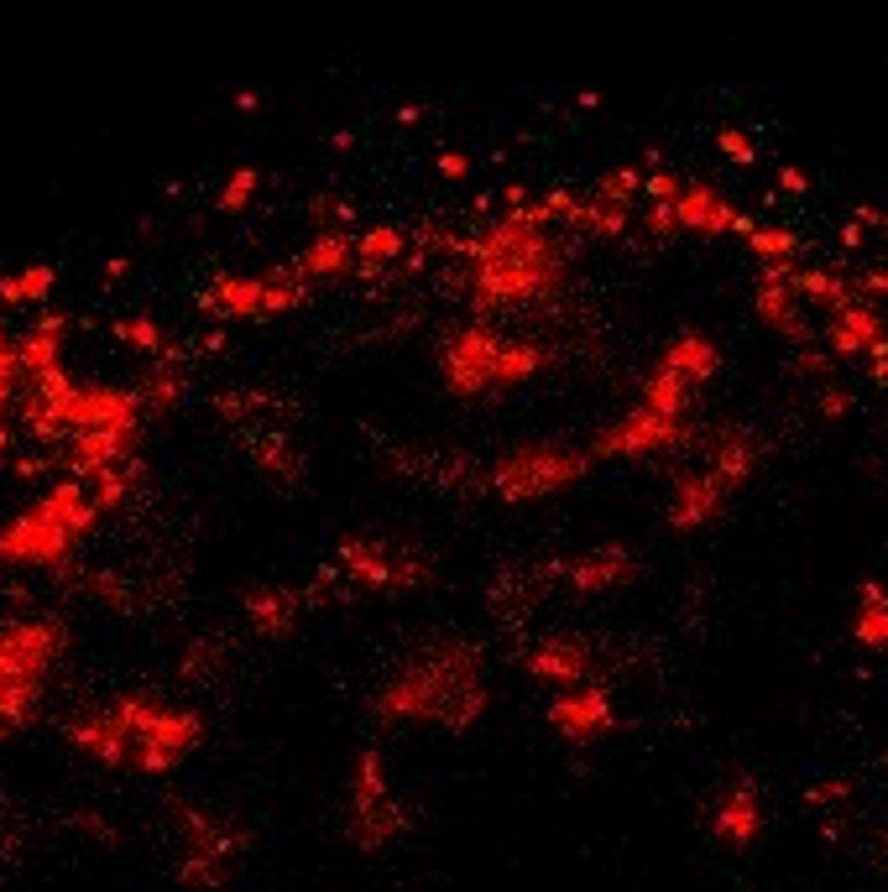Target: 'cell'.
Wrapping results in <instances>:
<instances>
[{
	"label": "cell",
	"mask_w": 888,
	"mask_h": 892,
	"mask_svg": "<svg viewBox=\"0 0 888 892\" xmlns=\"http://www.w3.org/2000/svg\"><path fill=\"white\" fill-rule=\"evenodd\" d=\"M851 642L863 653L884 657L888 653V584L884 580H863L857 584V605H851Z\"/></svg>",
	"instance_id": "d6a6232c"
},
{
	"label": "cell",
	"mask_w": 888,
	"mask_h": 892,
	"mask_svg": "<svg viewBox=\"0 0 888 892\" xmlns=\"http://www.w3.org/2000/svg\"><path fill=\"white\" fill-rule=\"evenodd\" d=\"M407 251H413V240H407L403 225H371L355 236V267H392Z\"/></svg>",
	"instance_id": "74e56055"
},
{
	"label": "cell",
	"mask_w": 888,
	"mask_h": 892,
	"mask_svg": "<svg viewBox=\"0 0 888 892\" xmlns=\"http://www.w3.org/2000/svg\"><path fill=\"white\" fill-rule=\"evenodd\" d=\"M63 747L79 763H94L126 778H173L204 747L209 720L199 705L173 699L163 689H115L105 699H84L58 720Z\"/></svg>",
	"instance_id": "7a4b0ae2"
},
{
	"label": "cell",
	"mask_w": 888,
	"mask_h": 892,
	"mask_svg": "<svg viewBox=\"0 0 888 892\" xmlns=\"http://www.w3.org/2000/svg\"><path fill=\"white\" fill-rule=\"evenodd\" d=\"M303 215H309V230H351L355 204L345 194H314Z\"/></svg>",
	"instance_id": "b9f144b4"
},
{
	"label": "cell",
	"mask_w": 888,
	"mask_h": 892,
	"mask_svg": "<svg viewBox=\"0 0 888 892\" xmlns=\"http://www.w3.org/2000/svg\"><path fill=\"white\" fill-rule=\"evenodd\" d=\"M851 219H857V225H868V230H884V236H888V209H878V204H868V199L851 204Z\"/></svg>",
	"instance_id": "9f6ffc18"
},
{
	"label": "cell",
	"mask_w": 888,
	"mask_h": 892,
	"mask_svg": "<svg viewBox=\"0 0 888 892\" xmlns=\"http://www.w3.org/2000/svg\"><path fill=\"white\" fill-rule=\"evenodd\" d=\"M6 851H11V836H6V830H0V857H6Z\"/></svg>",
	"instance_id": "be15d7a7"
},
{
	"label": "cell",
	"mask_w": 888,
	"mask_h": 892,
	"mask_svg": "<svg viewBox=\"0 0 888 892\" xmlns=\"http://www.w3.org/2000/svg\"><path fill=\"white\" fill-rule=\"evenodd\" d=\"M330 569L355 601H407L440 584V559L407 532L355 528L340 532L330 548Z\"/></svg>",
	"instance_id": "52a82bcc"
},
{
	"label": "cell",
	"mask_w": 888,
	"mask_h": 892,
	"mask_svg": "<svg viewBox=\"0 0 888 892\" xmlns=\"http://www.w3.org/2000/svg\"><path fill=\"white\" fill-rule=\"evenodd\" d=\"M596 455L591 444H570V438H523L507 444L486 459V491L497 507H534L549 496L575 491L591 475Z\"/></svg>",
	"instance_id": "9c48e42d"
},
{
	"label": "cell",
	"mask_w": 888,
	"mask_h": 892,
	"mask_svg": "<svg viewBox=\"0 0 888 892\" xmlns=\"http://www.w3.org/2000/svg\"><path fill=\"white\" fill-rule=\"evenodd\" d=\"M309 616H314V595H309V584L261 580V584H246L241 590V626L257 642L298 637Z\"/></svg>",
	"instance_id": "ffe728a7"
},
{
	"label": "cell",
	"mask_w": 888,
	"mask_h": 892,
	"mask_svg": "<svg viewBox=\"0 0 888 892\" xmlns=\"http://www.w3.org/2000/svg\"><path fill=\"white\" fill-rule=\"evenodd\" d=\"M716 152L732 167H758V136H747L742 126H716Z\"/></svg>",
	"instance_id": "f6af8a7d"
},
{
	"label": "cell",
	"mask_w": 888,
	"mask_h": 892,
	"mask_svg": "<svg viewBox=\"0 0 888 892\" xmlns=\"http://www.w3.org/2000/svg\"><path fill=\"white\" fill-rule=\"evenodd\" d=\"M424 121V105H397V126H419Z\"/></svg>",
	"instance_id": "91938a15"
},
{
	"label": "cell",
	"mask_w": 888,
	"mask_h": 892,
	"mask_svg": "<svg viewBox=\"0 0 888 892\" xmlns=\"http://www.w3.org/2000/svg\"><path fill=\"white\" fill-rule=\"evenodd\" d=\"M413 803L397 794L392 763L382 747H361L345 767V794H340V836L361 857H382L413 836Z\"/></svg>",
	"instance_id": "ba28073f"
},
{
	"label": "cell",
	"mask_w": 888,
	"mask_h": 892,
	"mask_svg": "<svg viewBox=\"0 0 888 892\" xmlns=\"http://www.w3.org/2000/svg\"><path fill=\"white\" fill-rule=\"evenodd\" d=\"M884 334H888L884 309L868 303V298H857V303H847L841 313H826V324H820V345L832 350L836 361H863Z\"/></svg>",
	"instance_id": "484cf974"
},
{
	"label": "cell",
	"mask_w": 888,
	"mask_h": 892,
	"mask_svg": "<svg viewBox=\"0 0 888 892\" xmlns=\"http://www.w3.org/2000/svg\"><path fill=\"white\" fill-rule=\"evenodd\" d=\"M884 267H888V236H884Z\"/></svg>",
	"instance_id": "e7e4bbea"
},
{
	"label": "cell",
	"mask_w": 888,
	"mask_h": 892,
	"mask_svg": "<svg viewBox=\"0 0 888 892\" xmlns=\"http://www.w3.org/2000/svg\"><path fill=\"white\" fill-rule=\"evenodd\" d=\"M575 240L559 230H538L523 215H497L492 225H471L465 267L471 292L465 313L476 319H549L570 309L575 292Z\"/></svg>",
	"instance_id": "3957f363"
},
{
	"label": "cell",
	"mask_w": 888,
	"mask_h": 892,
	"mask_svg": "<svg viewBox=\"0 0 888 892\" xmlns=\"http://www.w3.org/2000/svg\"><path fill=\"white\" fill-rule=\"evenodd\" d=\"M167 820V846L173 861L167 872L184 892H225L241 872L246 851H251V824L236 809H215L204 799H184L173 794L163 803Z\"/></svg>",
	"instance_id": "8992f818"
},
{
	"label": "cell",
	"mask_w": 888,
	"mask_h": 892,
	"mask_svg": "<svg viewBox=\"0 0 888 892\" xmlns=\"http://www.w3.org/2000/svg\"><path fill=\"white\" fill-rule=\"evenodd\" d=\"M330 146H334V152H351V146H355V136H351V131H334V136H330Z\"/></svg>",
	"instance_id": "6125c7cd"
},
{
	"label": "cell",
	"mask_w": 888,
	"mask_h": 892,
	"mask_svg": "<svg viewBox=\"0 0 888 892\" xmlns=\"http://www.w3.org/2000/svg\"><path fill=\"white\" fill-rule=\"evenodd\" d=\"M638 230H643L648 240H659V246L674 240V236H685V230H680V215H674V204H643V209H638Z\"/></svg>",
	"instance_id": "7dc6e473"
},
{
	"label": "cell",
	"mask_w": 888,
	"mask_h": 892,
	"mask_svg": "<svg viewBox=\"0 0 888 892\" xmlns=\"http://www.w3.org/2000/svg\"><path fill=\"white\" fill-rule=\"evenodd\" d=\"M836 240H841L847 251H863V240H868V225H857V219H841V225H836Z\"/></svg>",
	"instance_id": "6f0895ef"
},
{
	"label": "cell",
	"mask_w": 888,
	"mask_h": 892,
	"mask_svg": "<svg viewBox=\"0 0 888 892\" xmlns=\"http://www.w3.org/2000/svg\"><path fill=\"white\" fill-rule=\"evenodd\" d=\"M69 830L84 836V840H94V846H115V840H121V830H115L100 809H74V815H69Z\"/></svg>",
	"instance_id": "681fc988"
},
{
	"label": "cell",
	"mask_w": 888,
	"mask_h": 892,
	"mask_svg": "<svg viewBox=\"0 0 888 892\" xmlns=\"http://www.w3.org/2000/svg\"><path fill=\"white\" fill-rule=\"evenodd\" d=\"M173 340H178V334H167L152 313H126V319H115V345L131 350V355H142V361L173 350Z\"/></svg>",
	"instance_id": "8d00e7d4"
},
{
	"label": "cell",
	"mask_w": 888,
	"mask_h": 892,
	"mask_svg": "<svg viewBox=\"0 0 888 892\" xmlns=\"http://www.w3.org/2000/svg\"><path fill=\"white\" fill-rule=\"evenodd\" d=\"M492 711V657L476 637L428 632L392 657L366 689V715L392 730L465 736Z\"/></svg>",
	"instance_id": "6da1fadb"
},
{
	"label": "cell",
	"mask_w": 888,
	"mask_h": 892,
	"mask_svg": "<svg viewBox=\"0 0 888 892\" xmlns=\"http://www.w3.org/2000/svg\"><path fill=\"white\" fill-rule=\"evenodd\" d=\"M528 199H534V194H528L523 183H507V188H502V194H497L502 215H518V209H523V204H528Z\"/></svg>",
	"instance_id": "680465c9"
},
{
	"label": "cell",
	"mask_w": 888,
	"mask_h": 892,
	"mask_svg": "<svg viewBox=\"0 0 888 892\" xmlns=\"http://www.w3.org/2000/svg\"><path fill=\"white\" fill-rule=\"evenodd\" d=\"M851 794H857V788H851L847 778H820V784L805 788V803H810L815 815H841L851 803Z\"/></svg>",
	"instance_id": "bcb514c9"
},
{
	"label": "cell",
	"mask_w": 888,
	"mask_h": 892,
	"mask_svg": "<svg viewBox=\"0 0 888 892\" xmlns=\"http://www.w3.org/2000/svg\"><path fill=\"white\" fill-rule=\"evenodd\" d=\"M21 386H27V361H21V334L0 313V470L17 465L21 438Z\"/></svg>",
	"instance_id": "cb8c5ba5"
},
{
	"label": "cell",
	"mask_w": 888,
	"mask_h": 892,
	"mask_svg": "<svg viewBox=\"0 0 888 892\" xmlns=\"http://www.w3.org/2000/svg\"><path fill=\"white\" fill-rule=\"evenodd\" d=\"M230 668H236V642L225 632H194L173 657V678L188 689H215L230 678Z\"/></svg>",
	"instance_id": "83f0119b"
},
{
	"label": "cell",
	"mask_w": 888,
	"mask_h": 892,
	"mask_svg": "<svg viewBox=\"0 0 888 892\" xmlns=\"http://www.w3.org/2000/svg\"><path fill=\"white\" fill-rule=\"evenodd\" d=\"M795 267L799 261H778V267H758V277H753V319H758L768 334H778L789 350L820 345V329L805 319L799 292H795V282H789Z\"/></svg>",
	"instance_id": "44dd1931"
},
{
	"label": "cell",
	"mask_w": 888,
	"mask_h": 892,
	"mask_svg": "<svg viewBox=\"0 0 888 892\" xmlns=\"http://www.w3.org/2000/svg\"><path fill=\"white\" fill-rule=\"evenodd\" d=\"M69 647H74V626L58 611L0 616V741L42 720V705L53 694Z\"/></svg>",
	"instance_id": "5b68a950"
},
{
	"label": "cell",
	"mask_w": 888,
	"mask_h": 892,
	"mask_svg": "<svg viewBox=\"0 0 888 892\" xmlns=\"http://www.w3.org/2000/svg\"><path fill=\"white\" fill-rule=\"evenodd\" d=\"M544 559H549L555 595H570V601H601L643 580V559L628 543H591L575 553H544Z\"/></svg>",
	"instance_id": "5bb4252c"
},
{
	"label": "cell",
	"mask_w": 888,
	"mask_h": 892,
	"mask_svg": "<svg viewBox=\"0 0 888 892\" xmlns=\"http://www.w3.org/2000/svg\"><path fill=\"white\" fill-rule=\"evenodd\" d=\"M549 595H555L549 559H507V564H497V574L486 580V611H492V621L507 626V632H523V626L544 611Z\"/></svg>",
	"instance_id": "d6986e66"
},
{
	"label": "cell",
	"mask_w": 888,
	"mask_h": 892,
	"mask_svg": "<svg viewBox=\"0 0 888 892\" xmlns=\"http://www.w3.org/2000/svg\"><path fill=\"white\" fill-rule=\"evenodd\" d=\"M851 413H857V392H851L847 382H820V392H815V418L826 423V428H836V423H847Z\"/></svg>",
	"instance_id": "7bdbcfd3"
},
{
	"label": "cell",
	"mask_w": 888,
	"mask_h": 892,
	"mask_svg": "<svg viewBox=\"0 0 888 892\" xmlns=\"http://www.w3.org/2000/svg\"><path fill=\"white\" fill-rule=\"evenodd\" d=\"M194 309L220 329L251 324V319H261V272H215L199 288Z\"/></svg>",
	"instance_id": "d4e9b609"
},
{
	"label": "cell",
	"mask_w": 888,
	"mask_h": 892,
	"mask_svg": "<svg viewBox=\"0 0 888 892\" xmlns=\"http://www.w3.org/2000/svg\"><path fill=\"white\" fill-rule=\"evenodd\" d=\"M565 230H570V236H580V240H628L632 209L601 199V194H580V204H575V215H570V225H565Z\"/></svg>",
	"instance_id": "e575fe53"
},
{
	"label": "cell",
	"mask_w": 888,
	"mask_h": 892,
	"mask_svg": "<svg viewBox=\"0 0 888 892\" xmlns=\"http://www.w3.org/2000/svg\"><path fill=\"white\" fill-rule=\"evenodd\" d=\"M789 282H795L799 303H810V309H820V313H841L847 303H857V277L836 272V267H805V261H799Z\"/></svg>",
	"instance_id": "836d02e7"
},
{
	"label": "cell",
	"mask_w": 888,
	"mask_h": 892,
	"mask_svg": "<svg viewBox=\"0 0 888 892\" xmlns=\"http://www.w3.org/2000/svg\"><path fill=\"white\" fill-rule=\"evenodd\" d=\"M778 194H810V173L799 163H784L778 167Z\"/></svg>",
	"instance_id": "11a10c76"
},
{
	"label": "cell",
	"mask_w": 888,
	"mask_h": 892,
	"mask_svg": "<svg viewBox=\"0 0 888 892\" xmlns=\"http://www.w3.org/2000/svg\"><path fill=\"white\" fill-rule=\"evenodd\" d=\"M643 178L648 173L638 163H617V167H607V173L591 183V194H601V199L632 209V199H643Z\"/></svg>",
	"instance_id": "60d3db41"
},
{
	"label": "cell",
	"mask_w": 888,
	"mask_h": 892,
	"mask_svg": "<svg viewBox=\"0 0 888 892\" xmlns=\"http://www.w3.org/2000/svg\"><path fill=\"white\" fill-rule=\"evenodd\" d=\"M836 365H841V361H836L826 345H799V350H789L784 371H789V376H799V382H832Z\"/></svg>",
	"instance_id": "ee69618b"
},
{
	"label": "cell",
	"mask_w": 888,
	"mask_h": 892,
	"mask_svg": "<svg viewBox=\"0 0 888 892\" xmlns=\"http://www.w3.org/2000/svg\"><path fill=\"white\" fill-rule=\"evenodd\" d=\"M763 830H768V794L758 788V778L732 772L705 803V836L726 851H753Z\"/></svg>",
	"instance_id": "e0dca14e"
},
{
	"label": "cell",
	"mask_w": 888,
	"mask_h": 892,
	"mask_svg": "<svg viewBox=\"0 0 888 892\" xmlns=\"http://www.w3.org/2000/svg\"><path fill=\"white\" fill-rule=\"evenodd\" d=\"M559 355L538 334H507L497 350V365H492V392L497 397H507V392H523L528 382H538L549 365H555Z\"/></svg>",
	"instance_id": "f546056e"
},
{
	"label": "cell",
	"mask_w": 888,
	"mask_h": 892,
	"mask_svg": "<svg viewBox=\"0 0 888 892\" xmlns=\"http://www.w3.org/2000/svg\"><path fill=\"white\" fill-rule=\"evenodd\" d=\"M857 298H868V303H888V267L857 272Z\"/></svg>",
	"instance_id": "f5cc1de1"
},
{
	"label": "cell",
	"mask_w": 888,
	"mask_h": 892,
	"mask_svg": "<svg viewBox=\"0 0 888 892\" xmlns=\"http://www.w3.org/2000/svg\"><path fill=\"white\" fill-rule=\"evenodd\" d=\"M407 329H424V309H419V303H407V309H397L376 329H366V345H392V340H403Z\"/></svg>",
	"instance_id": "c3c4849f"
},
{
	"label": "cell",
	"mask_w": 888,
	"mask_h": 892,
	"mask_svg": "<svg viewBox=\"0 0 888 892\" xmlns=\"http://www.w3.org/2000/svg\"><path fill=\"white\" fill-rule=\"evenodd\" d=\"M638 402L664 413V418H695L701 413V386H690L685 376H674L669 365L648 361L643 376H638Z\"/></svg>",
	"instance_id": "1f68e13d"
},
{
	"label": "cell",
	"mask_w": 888,
	"mask_h": 892,
	"mask_svg": "<svg viewBox=\"0 0 888 892\" xmlns=\"http://www.w3.org/2000/svg\"><path fill=\"white\" fill-rule=\"evenodd\" d=\"M701 418H664L643 402H632L628 413H617L607 428L591 434L596 459H628V465H653V459H690L701 444Z\"/></svg>",
	"instance_id": "8fae6325"
},
{
	"label": "cell",
	"mask_w": 888,
	"mask_h": 892,
	"mask_svg": "<svg viewBox=\"0 0 888 892\" xmlns=\"http://www.w3.org/2000/svg\"><path fill=\"white\" fill-rule=\"evenodd\" d=\"M575 204H580V194L575 188H549V194H534V199L523 204L518 215L528 219V225H538V230H565L575 215Z\"/></svg>",
	"instance_id": "f35d334b"
},
{
	"label": "cell",
	"mask_w": 888,
	"mask_h": 892,
	"mask_svg": "<svg viewBox=\"0 0 888 892\" xmlns=\"http://www.w3.org/2000/svg\"><path fill=\"white\" fill-rule=\"evenodd\" d=\"M293 261L303 267L309 282H351L355 272V236L351 230H314L293 251Z\"/></svg>",
	"instance_id": "4dcf8cb0"
},
{
	"label": "cell",
	"mask_w": 888,
	"mask_h": 892,
	"mask_svg": "<svg viewBox=\"0 0 888 892\" xmlns=\"http://www.w3.org/2000/svg\"><path fill=\"white\" fill-rule=\"evenodd\" d=\"M674 215H680V230L685 236H742L747 240V230L758 225V219L747 215L732 194H722L716 183H685V194L674 199Z\"/></svg>",
	"instance_id": "603a6c76"
},
{
	"label": "cell",
	"mask_w": 888,
	"mask_h": 892,
	"mask_svg": "<svg viewBox=\"0 0 888 892\" xmlns=\"http://www.w3.org/2000/svg\"><path fill=\"white\" fill-rule=\"evenodd\" d=\"M863 361H868V382H872V386H878V392H884V397H888V334H884V340H878V345L868 350V355H863Z\"/></svg>",
	"instance_id": "db71d44e"
},
{
	"label": "cell",
	"mask_w": 888,
	"mask_h": 892,
	"mask_svg": "<svg viewBox=\"0 0 888 892\" xmlns=\"http://www.w3.org/2000/svg\"><path fill=\"white\" fill-rule=\"evenodd\" d=\"M507 340V329L497 319H476V313H461L434 334V365H440V382L455 402H486L497 397L492 392V365H497V350Z\"/></svg>",
	"instance_id": "7c38bea8"
},
{
	"label": "cell",
	"mask_w": 888,
	"mask_h": 892,
	"mask_svg": "<svg viewBox=\"0 0 888 892\" xmlns=\"http://www.w3.org/2000/svg\"><path fill=\"white\" fill-rule=\"evenodd\" d=\"M732 501L737 496L726 491L716 475L705 470V465H695V459H680L674 470H669V501H664V522L674 532H705L716 528V522H726V511H732Z\"/></svg>",
	"instance_id": "ac0fdd59"
},
{
	"label": "cell",
	"mask_w": 888,
	"mask_h": 892,
	"mask_svg": "<svg viewBox=\"0 0 888 892\" xmlns=\"http://www.w3.org/2000/svg\"><path fill=\"white\" fill-rule=\"evenodd\" d=\"M105 522H111L105 507L79 475H48L21 507L0 517V574L69 580Z\"/></svg>",
	"instance_id": "277c9868"
},
{
	"label": "cell",
	"mask_w": 888,
	"mask_h": 892,
	"mask_svg": "<svg viewBox=\"0 0 888 892\" xmlns=\"http://www.w3.org/2000/svg\"><path fill=\"white\" fill-rule=\"evenodd\" d=\"M544 726L555 730V741L570 751L607 747L617 726H622V705H617V684L596 678V684H575V689H555L544 705Z\"/></svg>",
	"instance_id": "9a60e30c"
},
{
	"label": "cell",
	"mask_w": 888,
	"mask_h": 892,
	"mask_svg": "<svg viewBox=\"0 0 888 892\" xmlns=\"http://www.w3.org/2000/svg\"><path fill=\"white\" fill-rule=\"evenodd\" d=\"M685 194V178L674 173V167H648L643 178V204H674Z\"/></svg>",
	"instance_id": "f907efd6"
},
{
	"label": "cell",
	"mask_w": 888,
	"mask_h": 892,
	"mask_svg": "<svg viewBox=\"0 0 888 892\" xmlns=\"http://www.w3.org/2000/svg\"><path fill=\"white\" fill-rule=\"evenodd\" d=\"M261 194V167H230L220 183V194H215V209L220 215H241V209H251Z\"/></svg>",
	"instance_id": "ab89813d"
},
{
	"label": "cell",
	"mask_w": 888,
	"mask_h": 892,
	"mask_svg": "<svg viewBox=\"0 0 888 892\" xmlns=\"http://www.w3.org/2000/svg\"><path fill=\"white\" fill-rule=\"evenodd\" d=\"M58 267L53 261H27V267H0V313L27 319V313L53 309Z\"/></svg>",
	"instance_id": "f1b7e54d"
},
{
	"label": "cell",
	"mask_w": 888,
	"mask_h": 892,
	"mask_svg": "<svg viewBox=\"0 0 888 892\" xmlns=\"http://www.w3.org/2000/svg\"><path fill=\"white\" fill-rule=\"evenodd\" d=\"M518 668L528 684L538 689H575V684H596V678H611L622 663H617V647L607 637H591V632H570V626H549V632H534V637L518 647Z\"/></svg>",
	"instance_id": "30bf717a"
},
{
	"label": "cell",
	"mask_w": 888,
	"mask_h": 892,
	"mask_svg": "<svg viewBox=\"0 0 888 892\" xmlns=\"http://www.w3.org/2000/svg\"><path fill=\"white\" fill-rule=\"evenodd\" d=\"M471 167H476V163H471L465 152H440V157H434V173H440L444 183H465V178H471Z\"/></svg>",
	"instance_id": "816d5d0a"
},
{
	"label": "cell",
	"mask_w": 888,
	"mask_h": 892,
	"mask_svg": "<svg viewBox=\"0 0 888 892\" xmlns=\"http://www.w3.org/2000/svg\"><path fill=\"white\" fill-rule=\"evenodd\" d=\"M659 365H669L674 376H685L690 386H716V376H722V365H726V355H722V345L705 334V329H674L664 345H659V355H653Z\"/></svg>",
	"instance_id": "4316f807"
},
{
	"label": "cell",
	"mask_w": 888,
	"mask_h": 892,
	"mask_svg": "<svg viewBox=\"0 0 888 892\" xmlns=\"http://www.w3.org/2000/svg\"><path fill=\"white\" fill-rule=\"evenodd\" d=\"M575 105H580V110H601V94H596V90H580V94H575Z\"/></svg>",
	"instance_id": "94428289"
},
{
	"label": "cell",
	"mask_w": 888,
	"mask_h": 892,
	"mask_svg": "<svg viewBox=\"0 0 888 892\" xmlns=\"http://www.w3.org/2000/svg\"><path fill=\"white\" fill-rule=\"evenodd\" d=\"M236 444H241V455L251 459V470H257L261 480H272V486H282V491L303 486V475H309V455L298 449V438H293V428H288V418L241 428V434H236Z\"/></svg>",
	"instance_id": "7402d4cb"
},
{
	"label": "cell",
	"mask_w": 888,
	"mask_h": 892,
	"mask_svg": "<svg viewBox=\"0 0 888 892\" xmlns=\"http://www.w3.org/2000/svg\"><path fill=\"white\" fill-rule=\"evenodd\" d=\"M747 251H753V267H778V261H805V240L789 230V225H753L747 230Z\"/></svg>",
	"instance_id": "d590c367"
},
{
	"label": "cell",
	"mask_w": 888,
	"mask_h": 892,
	"mask_svg": "<svg viewBox=\"0 0 888 892\" xmlns=\"http://www.w3.org/2000/svg\"><path fill=\"white\" fill-rule=\"evenodd\" d=\"M695 465H705V470L722 480L732 496H742L753 480L763 475V465H768V434H763L758 423L747 418H716L701 428V444H695Z\"/></svg>",
	"instance_id": "2e32d148"
},
{
	"label": "cell",
	"mask_w": 888,
	"mask_h": 892,
	"mask_svg": "<svg viewBox=\"0 0 888 892\" xmlns=\"http://www.w3.org/2000/svg\"><path fill=\"white\" fill-rule=\"evenodd\" d=\"M382 470L403 486H424V491L455 496V501H482L486 491V459L471 449H444V444H392L382 449Z\"/></svg>",
	"instance_id": "4fadbf2b"
}]
</instances>
